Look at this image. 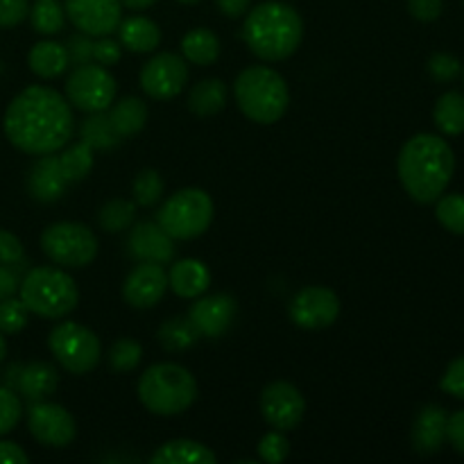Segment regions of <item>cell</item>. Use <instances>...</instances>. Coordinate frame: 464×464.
<instances>
[{
	"instance_id": "2",
	"label": "cell",
	"mask_w": 464,
	"mask_h": 464,
	"mask_svg": "<svg viewBox=\"0 0 464 464\" xmlns=\"http://www.w3.org/2000/svg\"><path fill=\"white\" fill-rule=\"evenodd\" d=\"M399 179L415 202L430 204L442 198L456 170L451 145L435 134H417L399 152Z\"/></svg>"
},
{
	"instance_id": "4",
	"label": "cell",
	"mask_w": 464,
	"mask_h": 464,
	"mask_svg": "<svg viewBox=\"0 0 464 464\" xmlns=\"http://www.w3.org/2000/svg\"><path fill=\"white\" fill-rule=\"evenodd\" d=\"M139 399L154 415H181L198 399V383L186 367L177 362H159L140 376Z\"/></svg>"
},
{
	"instance_id": "14",
	"label": "cell",
	"mask_w": 464,
	"mask_h": 464,
	"mask_svg": "<svg viewBox=\"0 0 464 464\" xmlns=\"http://www.w3.org/2000/svg\"><path fill=\"white\" fill-rule=\"evenodd\" d=\"M304 411H306V401L293 383L276 381L263 390L261 412L272 429L284 430V433L297 429L299 421L304 420Z\"/></svg>"
},
{
	"instance_id": "29",
	"label": "cell",
	"mask_w": 464,
	"mask_h": 464,
	"mask_svg": "<svg viewBox=\"0 0 464 464\" xmlns=\"http://www.w3.org/2000/svg\"><path fill=\"white\" fill-rule=\"evenodd\" d=\"M181 50L188 62L198 63V66H208L220 57V41L211 30L199 27V30H190L181 39Z\"/></svg>"
},
{
	"instance_id": "46",
	"label": "cell",
	"mask_w": 464,
	"mask_h": 464,
	"mask_svg": "<svg viewBox=\"0 0 464 464\" xmlns=\"http://www.w3.org/2000/svg\"><path fill=\"white\" fill-rule=\"evenodd\" d=\"M122 48L118 41L113 39H100L93 44V59L100 63V66H113V63L121 62Z\"/></svg>"
},
{
	"instance_id": "37",
	"label": "cell",
	"mask_w": 464,
	"mask_h": 464,
	"mask_svg": "<svg viewBox=\"0 0 464 464\" xmlns=\"http://www.w3.org/2000/svg\"><path fill=\"white\" fill-rule=\"evenodd\" d=\"M134 202L140 207H154V204L161 199L163 195V179L157 170L148 168V170H140L134 179Z\"/></svg>"
},
{
	"instance_id": "35",
	"label": "cell",
	"mask_w": 464,
	"mask_h": 464,
	"mask_svg": "<svg viewBox=\"0 0 464 464\" xmlns=\"http://www.w3.org/2000/svg\"><path fill=\"white\" fill-rule=\"evenodd\" d=\"M440 225L449 229L451 234L464 236V195H444L440 198L438 208H435Z\"/></svg>"
},
{
	"instance_id": "40",
	"label": "cell",
	"mask_w": 464,
	"mask_h": 464,
	"mask_svg": "<svg viewBox=\"0 0 464 464\" xmlns=\"http://www.w3.org/2000/svg\"><path fill=\"white\" fill-rule=\"evenodd\" d=\"M290 444L284 438V430H272V433L263 435L261 442H258V456L263 462L279 464L288 458Z\"/></svg>"
},
{
	"instance_id": "26",
	"label": "cell",
	"mask_w": 464,
	"mask_h": 464,
	"mask_svg": "<svg viewBox=\"0 0 464 464\" xmlns=\"http://www.w3.org/2000/svg\"><path fill=\"white\" fill-rule=\"evenodd\" d=\"M227 95H229V91H227V84L222 80H218V77L202 80L190 89L188 109L195 116H216L218 111L225 109Z\"/></svg>"
},
{
	"instance_id": "3",
	"label": "cell",
	"mask_w": 464,
	"mask_h": 464,
	"mask_svg": "<svg viewBox=\"0 0 464 464\" xmlns=\"http://www.w3.org/2000/svg\"><path fill=\"white\" fill-rule=\"evenodd\" d=\"M304 23L297 9L270 0L249 12L245 21V41L256 57L266 62H284L299 48Z\"/></svg>"
},
{
	"instance_id": "38",
	"label": "cell",
	"mask_w": 464,
	"mask_h": 464,
	"mask_svg": "<svg viewBox=\"0 0 464 464\" xmlns=\"http://www.w3.org/2000/svg\"><path fill=\"white\" fill-rule=\"evenodd\" d=\"M27 306L21 299H0V334H18L27 324Z\"/></svg>"
},
{
	"instance_id": "42",
	"label": "cell",
	"mask_w": 464,
	"mask_h": 464,
	"mask_svg": "<svg viewBox=\"0 0 464 464\" xmlns=\"http://www.w3.org/2000/svg\"><path fill=\"white\" fill-rule=\"evenodd\" d=\"M30 16V0H0V27H14Z\"/></svg>"
},
{
	"instance_id": "47",
	"label": "cell",
	"mask_w": 464,
	"mask_h": 464,
	"mask_svg": "<svg viewBox=\"0 0 464 464\" xmlns=\"http://www.w3.org/2000/svg\"><path fill=\"white\" fill-rule=\"evenodd\" d=\"M442 0H408V12L417 18V21L430 23L440 18L442 14Z\"/></svg>"
},
{
	"instance_id": "45",
	"label": "cell",
	"mask_w": 464,
	"mask_h": 464,
	"mask_svg": "<svg viewBox=\"0 0 464 464\" xmlns=\"http://www.w3.org/2000/svg\"><path fill=\"white\" fill-rule=\"evenodd\" d=\"M93 44L95 41H91L89 34H75L68 39V59H71L75 66H82V63H91L93 62Z\"/></svg>"
},
{
	"instance_id": "39",
	"label": "cell",
	"mask_w": 464,
	"mask_h": 464,
	"mask_svg": "<svg viewBox=\"0 0 464 464\" xmlns=\"http://www.w3.org/2000/svg\"><path fill=\"white\" fill-rule=\"evenodd\" d=\"M23 417L21 399L14 394L12 388H0V435H7L16 429Z\"/></svg>"
},
{
	"instance_id": "18",
	"label": "cell",
	"mask_w": 464,
	"mask_h": 464,
	"mask_svg": "<svg viewBox=\"0 0 464 464\" xmlns=\"http://www.w3.org/2000/svg\"><path fill=\"white\" fill-rule=\"evenodd\" d=\"M130 254L139 263H170L175 256V243L170 236L159 227V222H139L131 229L130 240H127Z\"/></svg>"
},
{
	"instance_id": "1",
	"label": "cell",
	"mask_w": 464,
	"mask_h": 464,
	"mask_svg": "<svg viewBox=\"0 0 464 464\" xmlns=\"http://www.w3.org/2000/svg\"><path fill=\"white\" fill-rule=\"evenodd\" d=\"M9 143L27 154H54L72 136V111L68 100L48 86H30L9 102L5 111Z\"/></svg>"
},
{
	"instance_id": "5",
	"label": "cell",
	"mask_w": 464,
	"mask_h": 464,
	"mask_svg": "<svg viewBox=\"0 0 464 464\" xmlns=\"http://www.w3.org/2000/svg\"><path fill=\"white\" fill-rule=\"evenodd\" d=\"M236 102L249 121L272 125L288 109L290 93L284 77L267 66H252L238 75L234 84Z\"/></svg>"
},
{
	"instance_id": "51",
	"label": "cell",
	"mask_w": 464,
	"mask_h": 464,
	"mask_svg": "<svg viewBox=\"0 0 464 464\" xmlns=\"http://www.w3.org/2000/svg\"><path fill=\"white\" fill-rule=\"evenodd\" d=\"M220 12L229 18H240L249 9L252 0H216Z\"/></svg>"
},
{
	"instance_id": "6",
	"label": "cell",
	"mask_w": 464,
	"mask_h": 464,
	"mask_svg": "<svg viewBox=\"0 0 464 464\" xmlns=\"http://www.w3.org/2000/svg\"><path fill=\"white\" fill-rule=\"evenodd\" d=\"M18 290L27 311L48 320L66 317L80 302V290L72 276L57 267H32L23 276Z\"/></svg>"
},
{
	"instance_id": "49",
	"label": "cell",
	"mask_w": 464,
	"mask_h": 464,
	"mask_svg": "<svg viewBox=\"0 0 464 464\" xmlns=\"http://www.w3.org/2000/svg\"><path fill=\"white\" fill-rule=\"evenodd\" d=\"M18 285H21V279H18V275L14 272V267L0 266V299L14 297V293L18 290Z\"/></svg>"
},
{
	"instance_id": "30",
	"label": "cell",
	"mask_w": 464,
	"mask_h": 464,
	"mask_svg": "<svg viewBox=\"0 0 464 464\" xmlns=\"http://www.w3.org/2000/svg\"><path fill=\"white\" fill-rule=\"evenodd\" d=\"M80 139L93 150H111L121 143V134L113 130L111 121L109 116H104V111L91 113L89 118L82 121Z\"/></svg>"
},
{
	"instance_id": "34",
	"label": "cell",
	"mask_w": 464,
	"mask_h": 464,
	"mask_svg": "<svg viewBox=\"0 0 464 464\" xmlns=\"http://www.w3.org/2000/svg\"><path fill=\"white\" fill-rule=\"evenodd\" d=\"M136 218V204L130 199H111V202L104 204L100 208L98 222L104 231L109 234H118V231H125L134 225Z\"/></svg>"
},
{
	"instance_id": "41",
	"label": "cell",
	"mask_w": 464,
	"mask_h": 464,
	"mask_svg": "<svg viewBox=\"0 0 464 464\" xmlns=\"http://www.w3.org/2000/svg\"><path fill=\"white\" fill-rule=\"evenodd\" d=\"M429 72L438 82H453L460 75V62L447 53H438L429 59Z\"/></svg>"
},
{
	"instance_id": "43",
	"label": "cell",
	"mask_w": 464,
	"mask_h": 464,
	"mask_svg": "<svg viewBox=\"0 0 464 464\" xmlns=\"http://www.w3.org/2000/svg\"><path fill=\"white\" fill-rule=\"evenodd\" d=\"M25 252H23L21 240L9 231L0 229V266H21Z\"/></svg>"
},
{
	"instance_id": "23",
	"label": "cell",
	"mask_w": 464,
	"mask_h": 464,
	"mask_svg": "<svg viewBox=\"0 0 464 464\" xmlns=\"http://www.w3.org/2000/svg\"><path fill=\"white\" fill-rule=\"evenodd\" d=\"M216 453L193 440H172L150 458L152 464H216Z\"/></svg>"
},
{
	"instance_id": "24",
	"label": "cell",
	"mask_w": 464,
	"mask_h": 464,
	"mask_svg": "<svg viewBox=\"0 0 464 464\" xmlns=\"http://www.w3.org/2000/svg\"><path fill=\"white\" fill-rule=\"evenodd\" d=\"M121 44L131 53H152L161 41V30L148 16H130L118 25Z\"/></svg>"
},
{
	"instance_id": "48",
	"label": "cell",
	"mask_w": 464,
	"mask_h": 464,
	"mask_svg": "<svg viewBox=\"0 0 464 464\" xmlns=\"http://www.w3.org/2000/svg\"><path fill=\"white\" fill-rule=\"evenodd\" d=\"M447 440L453 444V449H456L458 453L464 456V411H458L456 415L449 417Z\"/></svg>"
},
{
	"instance_id": "31",
	"label": "cell",
	"mask_w": 464,
	"mask_h": 464,
	"mask_svg": "<svg viewBox=\"0 0 464 464\" xmlns=\"http://www.w3.org/2000/svg\"><path fill=\"white\" fill-rule=\"evenodd\" d=\"M157 338L168 352H184V349L193 347L198 343L199 334L188 317H170L161 324Z\"/></svg>"
},
{
	"instance_id": "28",
	"label": "cell",
	"mask_w": 464,
	"mask_h": 464,
	"mask_svg": "<svg viewBox=\"0 0 464 464\" xmlns=\"http://www.w3.org/2000/svg\"><path fill=\"white\" fill-rule=\"evenodd\" d=\"M433 121L438 130L447 136L464 134V95L449 91L435 102Z\"/></svg>"
},
{
	"instance_id": "10",
	"label": "cell",
	"mask_w": 464,
	"mask_h": 464,
	"mask_svg": "<svg viewBox=\"0 0 464 464\" xmlns=\"http://www.w3.org/2000/svg\"><path fill=\"white\" fill-rule=\"evenodd\" d=\"M66 100L84 113L107 111L116 100V80L104 66L82 63L68 75Z\"/></svg>"
},
{
	"instance_id": "25",
	"label": "cell",
	"mask_w": 464,
	"mask_h": 464,
	"mask_svg": "<svg viewBox=\"0 0 464 464\" xmlns=\"http://www.w3.org/2000/svg\"><path fill=\"white\" fill-rule=\"evenodd\" d=\"M27 63L34 75L44 77V80H53L59 77L68 68L71 59H68L66 45L57 44V41H41L27 54Z\"/></svg>"
},
{
	"instance_id": "36",
	"label": "cell",
	"mask_w": 464,
	"mask_h": 464,
	"mask_svg": "<svg viewBox=\"0 0 464 464\" xmlns=\"http://www.w3.org/2000/svg\"><path fill=\"white\" fill-rule=\"evenodd\" d=\"M140 358H143V347L136 340L121 338L113 343L111 352H109V365L121 374H127L140 365Z\"/></svg>"
},
{
	"instance_id": "20",
	"label": "cell",
	"mask_w": 464,
	"mask_h": 464,
	"mask_svg": "<svg viewBox=\"0 0 464 464\" xmlns=\"http://www.w3.org/2000/svg\"><path fill=\"white\" fill-rule=\"evenodd\" d=\"M68 181L63 177L62 166H59V157L53 154H41L39 161L32 166L30 177H27V190L39 202H57L66 190Z\"/></svg>"
},
{
	"instance_id": "16",
	"label": "cell",
	"mask_w": 464,
	"mask_h": 464,
	"mask_svg": "<svg viewBox=\"0 0 464 464\" xmlns=\"http://www.w3.org/2000/svg\"><path fill=\"white\" fill-rule=\"evenodd\" d=\"M168 290V275L159 263H139L122 285V297L134 308H152Z\"/></svg>"
},
{
	"instance_id": "7",
	"label": "cell",
	"mask_w": 464,
	"mask_h": 464,
	"mask_svg": "<svg viewBox=\"0 0 464 464\" xmlns=\"http://www.w3.org/2000/svg\"><path fill=\"white\" fill-rule=\"evenodd\" d=\"M213 222V199L199 188H184L159 208V227L172 240H193Z\"/></svg>"
},
{
	"instance_id": "44",
	"label": "cell",
	"mask_w": 464,
	"mask_h": 464,
	"mask_svg": "<svg viewBox=\"0 0 464 464\" xmlns=\"http://www.w3.org/2000/svg\"><path fill=\"white\" fill-rule=\"evenodd\" d=\"M440 388L447 394H453V397L464 399V356L453 361L451 365L444 372L442 381H440Z\"/></svg>"
},
{
	"instance_id": "11",
	"label": "cell",
	"mask_w": 464,
	"mask_h": 464,
	"mask_svg": "<svg viewBox=\"0 0 464 464\" xmlns=\"http://www.w3.org/2000/svg\"><path fill=\"white\" fill-rule=\"evenodd\" d=\"M27 426H30L32 438L44 447L63 449L77 435V426L71 412L48 401H32L30 411H27Z\"/></svg>"
},
{
	"instance_id": "50",
	"label": "cell",
	"mask_w": 464,
	"mask_h": 464,
	"mask_svg": "<svg viewBox=\"0 0 464 464\" xmlns=\"http://www.w3.org/2000/svg\"><path fill=\"white\" fill-rule=\"evenodd\" d=\"M0 464H27V453L14 442H0Z\"/></svg>"
},
{
	"instance_id": "32",
	"label": "cell",
	"mask_w": 464,
	"mask_h": 464,
	"mask_svg": "<svg viewBox=\"0 0 464 464\" xmlns=\"http://www.w3.org/2000/svg\"><path fill=\"white\" fill-rule=\"evenodd\" d=\"M59 166H62L63 177L68 184L72 181H82L93 168V148L82 140V143L68 145L62 154H59Z\"/></svg>"
},
{
	"instance_id": "27",
	"label": "cell",
	"mask_w": 464,
	"mask_h": 464,
	"mask_svg": "<svg viewBox=\"0 0 464 464\" xmlns=\"http://www.w3.org/2000/svg\"><path fill=\"white\" fill-rule=\"evenodd\" d=\"M109 121H111L113 130L121 134V139H127V136L139 134L145 127V122H148V107L139 98L130 95V98H122L113 104Z\"/></svg>"
},
{
	"instance_id": "53",
	"label": "cell",
	"mask_w": 464,
	"mask_h": 464,
	"mask_svg": "<svg viewBox=\"0 0 464 464\" xmlns=\"http://www.w3.org/2000/svg\"><path fill=\"white\" fill-rule=\"evenodd\" d=\"M5 356H7V343H5L3 334H0V362L5 361Z\"/></svg>"
},
{
	"instance_id": "17",
	"label": "cell",
	"mask_w": 464,
	"mask_h": 464,
	"mask_svg": "<svg viewBox=\"0 0 464 464\" xmlns=\"http://www.w3.org/2000/svg\"><path fill=\"white\" fill-rule=\"evenodd\" d=\"M236 317V302L225 293L211 295L193 304L188 311V320L198 329L199 335L207 338H220L231 326Z\"/></svg>"
},
{
	"instance_id": "8",
	"label": "cell",
	"mask_w": 464,
	"mask_h": 464,
	"mask_svg": "<svg viewBox=\"0 0 464 464\" xmlns=\"http://www.w3.org/2000/svg\"><path fill=\"white\" fill-rule=\"evenodd\" d=\"M41 249L57 266L77 270L95 261L98 238L80 222H54L41 234Z\"/></svg>"
},
{
	"instance_id": "22",
	"label": "cell",
	"mask_w": 464,
	"mask_h": 464,
	"mask_svg": "<svg viewBox=\"0 0 464 464\" xmlns=\"http://www.w3.org/2000/svg\"><path fill=\"white\" fill-rule=\"evenodd\" d=\"M59 374L48 362H30L25 367H18V376L14 388L27 399V401H44L45 397L57 390Z\"/></svg>"
},
{
	"instance_id": "15",
	"label": "cell",
	"mask_w": 464,
	"mask_h": 464,
	"mask_svg": "<svg viewBox=\"0 0 464 464\" xmlns=\"http://www.w3.org/2000/svg\"><path fill=\"white\" fill-rule=\"evenodd\" d=\"M68 18L89 36H109L122 21L121 0H66Z\"/></svg>"
},
{
	"instance_id": "12",
	"label": "cell",
	"mask_w": 464,
	"mask_h": 464,
	"mask_svg": "<svg viewBox=\"0 0 464 464\" xmlns=\"http://www.w3.org/2000/svg\"><path fill=\"white\" fill-rule=\"evenodd\" d=\"M340 315V299L324 285H308L290 302V320L299 329L317 331L334 324Z\"/></svg>"
},
{
	"instance_id": "52",
	"label": "cell",
	"mask_w": 464,
	"mask_h": 464,
	"mask_svg": "<svg viewBox=\"0 0 464 464\" xmlns=\"http://www.w3.org/2000/svg\"><path fill=\"white\" fill-rule=\"evenodd\" d=\"M121 3L125 5V7L136 9V12H139V9H148V7H152V5L157 3V0H121Z\"/></svg>"
},
{
	"instance_id": "9",
	"label": "cell",
	"mask_w": 464,
	"mask_h": 464,
	"mask_svg": "<svg viewBox=\"0 0 464 464\" xmlns=\"http://www.w3.org/2000/svg\"><path fill=\"white\" fill-rule=\"evenodd\" d=\"M48 347L53 356L62 362L63 370L77 376L95 370L102 356V344L98 335L77 322H62L54 326L48 338Z\"/></svg>"
},
{
	"instance_id": "33",
	"label": "cell",
	"mask_w": 464,
	"mask_h": 464,
	"mask_svg": "<svg viewBox=\"0 0 464 464\" xmlns=\"http://www.w3.org/2000/svg\"><path fill=\"white\" fill-rule=\"evenodd\" d=\"M30 18L32 27L39 34H57L66 23V9L59 0H36L34 7L30 9Z\"/></svg>"
},
{
	"instance_id": "13",
	"label": "cell",
	"mask_w": 464,
	"mask_h": 464,
	"mask_svg": "<svg viewBox=\"0 0 464 464\" xmlns=\"http://www.w3.org/2000/svg\"><path fill=\"white\" fill-rule=\"evenodd\" d=\"M188 82V66L175 53H159L140 71V86L154 100H172Z\"/></svg>"
},
{
	"instance_id": "21",
	"label": "cell",
	"mask_w": 464,
	"mask_h": 464,
	"mask_svg": "<svg viewBox=\"0 0 464 464\" xmlns=\"http://www.w3.org/2000/svg\"><path fill=\"white\" fill-rule=\"evenodd\" d=\"M208 284H211V272L202 261H195V258L177 261L168 275V285L172 288V293L184 299H195L207 293Z\"/></svg>"
},
{
	"instance_id": "19",
	"label": "cell",
	"mask_w": 464,
	"mask_h": 464,
	"mask_svg": "<svg viewBox=\"0 0 464 464\" xmlns=\"http://www.w3.org/2000/svg\"><path fill=\"white\" fill-rule=\"evenodd\" d=\"M449 415L442 406H426L412 426V447L421 456H433L447 442Z\"/></svg>"
},
{
	"instance_id": "54",
	"label": "cell",
	"mask_w": 464,
	"mask_h": 464,
	"mask_svg": "<svg viewBox=\"0 0 464 464\" xmlns=\"http://www.w3.org/2000/svg\"><path fill=\"white\" fill-rule=\"evenodd\" d=\"M179 3H184V5H195V3H199V0H179Z\"/></svg>"
}]
</instances>
